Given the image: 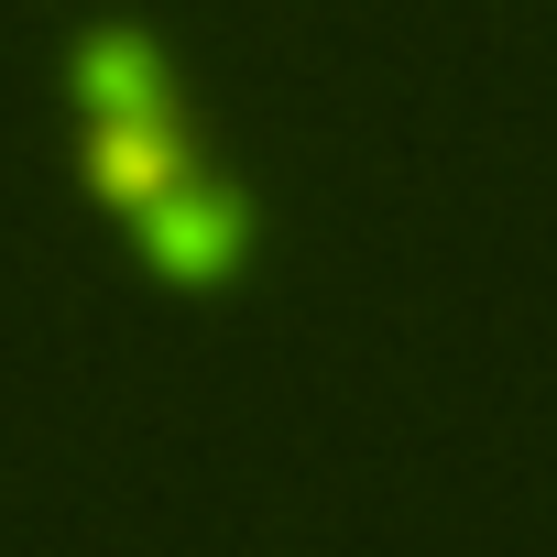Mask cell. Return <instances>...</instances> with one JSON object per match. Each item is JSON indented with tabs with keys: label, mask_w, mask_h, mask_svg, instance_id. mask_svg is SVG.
<instances>
[{
	"label": "cell",
	"mask_w": 557,
	"mask_h": 557,
	"mask_svg": "<svg viewBox=\"0 0 557 557\" xmlns=\"http://www.w3.org/2000/svg\"><path fill=\"white\" fill-rule=\"evenodd\" d=\"M66 88H77V110H88L99 186H110V197H132V208H153V197L186 175V110H175V77H164V55H153L143 34L99 23V34L77 45Z\"/></svg>",
	"instance_id": "1"
},
{
	"label": "cell",
	"mask_w": 557,
	"mask_h": 557,
	"mask_svg": "<svg viewBox=\"0 0 557 557\" xmlns=\"http://www.w3.org/2000/svg\"><path fill=\"white\" fill-rule=\"evenodd\" d=\"M143 251L164 262V273H240L251 262V230H262V208L251 197H230V186H197V175H175L153 208H143Z\"/></svg>",
	"instance_id": "2"
}]
</instances>
